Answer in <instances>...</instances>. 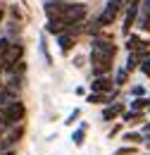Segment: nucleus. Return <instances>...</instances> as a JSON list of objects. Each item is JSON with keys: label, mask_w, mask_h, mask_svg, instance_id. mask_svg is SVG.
I'll return each mask as SVG.
<instances>
[{"label": "nucleus", "mask_w": 150, "mask_h": 155, "mask_svg": "<svg viewBox=\"0 0 150 155\" xmlns=\"http://www.w3.org/2000/svg\"><path fill=\"white\" fill-rule=\"evenodd\" d=\"M79 117H81V110H79V107H74V110L69 112V117L64 119V124H67V127H74L76 122H79Z\"/></svg>", "instance_id": "412c9836"}, {"label": "nucleus", "mask_w": 150, "mask_h": 155, "mask_svg": "<svg viewBox=\"0 0 150 155\" xmlns=\"http://www.w3.org/2000/svg\"><path fill=\"white\" fill-rule=\"evenodd\" d=\"M136 26H138V31H150V15L145 12H138V19H136Z\"/></svg>", "instance_id": "f3484780"}, {"label": "nucleus", "mask_w": 150, "mask_h": 155, "mask_svg": "<svg viewBox=\"0 0 150 155\" xmlns=\"http://www.w3.org/2000/svg\"><path fill=\"white\" fill-rule=\"evenodd\" d=\"M119 12H122V7L119 5H112V2H105V7H103V12L95 17L98 24H100V29H105V26H110L117 17H119Z\"/></svg>", "instance_id": "423d86ee"}, {"label": "nucleus", "mask_w": 150, "mask_h": 155, "mask_svg": "<svg viewBox=\"0 0 150 155\" xmlns=\"http://www.w3.org/2000/svg\"><path fill=\"white\" fill-rule=\"evenodd\" d=\"M114 155H136V146H124V148H117Z\"/></svg>", "instance_id": "4be33fe9"}, {"label": "nucleus", "mask_w": 150, "mask_h": 155, "mask_svg": "<svg viewBox=\"0 0 150 155\" xmlns=\"http://www.w3.org/2000/svg\"><path fill=\"white\" fill-rule=\"evenodd\" d=\"M88 88H91V93H105V96H110L117 86H114L112 77H95L88 81Z\"/></svg>", "instance_id": "39448f33"}, {"label": "nucleus", "mask_w": 150, "mask_h": 155, "mask_svg": "<svg viewBox=\"0 0 150 155\" xmlns=\"http://www.w3.org/2000/svg\"><path fill=\"white\" fill-rule=\"evenodd\" d=\"M138 69H141V72H143V77H148V79H150V58H148V60H143V62H141V67H138Z\"/></svg>", "instance_id": "b1692460"}, {"label": "nucleus", "mask_w": 150, "mask_h": 155, "mask_svg": "<svg viewBox=\"0 0 150 155\" xmlns=\"http://www.w3.org/2000/svg\"><path fill=\"white\" fill-rule=\"evenodd\" d=\"M91 50L100 53V55H107V58H112V60H114V55H117V45H114L110 38H105V36L91 38Z\"/></svg>", "instance_id": "20e7f679"}, {"label": "nucleus", "mask_w": 150, "mask_h": 155, "mask_svg": "<svg viewBox=\"0 0 150 155\" xmlns=\"http://www.w3.org/2000/svg\"><path fill=\"white\" fill-rule=\"evenodd\" d=\"M24 117H26V105L21 100H12L10 105H5L0 110V127L2 129H12V127L24 122Z\"/></svg>", "instance_id": "f257e3e1"}, {"label": "nucleus", "mask_w": 150, "mask_h": 155, "mask_svg": "<svg viewBox=\"0 0 150 155\" xmlns=\"http://www.w3.org/2000/svg\"><path fill=\"white\" fill-rule=\"evenodd\" d=\"M131 96L133 98H145V88L143 86H131Z\"/></svg>", "instance_id": "5701e85b"}, {"label": "nucleus", "mask_w": 150, "mask_h": 155, "mask_svg": "<svg viewBox=\"0 0 150 155\" xmlns=\"http://www.w3.org/2000/svg\"><path fill=\"white\" fill-rule=\"evenodd\" d=\"M129 107L138 110V112H145V110H150V98H131L129 100Z\"/></svg>", "instance_id": "ddd939ff"}, {"label": "nucleus", "mask_w": 150, "mask_h": 155, "mask_svg": "<svg viewBox=\"0 0 150 155\" xmlns=\"http://www.w3.org/2000/svg\"><path fill=\"white\" fill-rule=\"evenodd\" d=\"M122 141H124L126 146H138V143H145V136L141 134V131H124V134H122Z\"/></svg>", "instance_id": "9b49d317"}, {"label": "nucleus", "mask_w": 150, "mask_h": 155, "mask_svg": "<svg viewBox=\"0 0 150 155\" xmlns=\"http://www.w3.org/2000/svg\"><path fill=\"white\" fill-rule=\"evenodd\" d=\"M126 84H129V72H126L124 67H119V69L114 72V86L122 88V86H126Z\"/></svg>", "instance_id": "dca6fc26"}, {"label": "nucleus", "mask_w": 150, "mask_h": 155, "mask_svg": "<svg viewBox=\"0 0 150 155\" xmlns=\"http://www.w3.org/2000/svg\"><path fill=\"white\" fill-rule=\"evenodd\" d=\"M86 131H88V124H86V122H81V124H79V129L72 131V143H74L76 148H81V146L86 143Z\"/></svg>", "instance_id": "9d476101"}, {"label": "nucleus", "mask_w": 150, "mask_h": 155, "mask_svg": "<svg viewBox=\"0 0 150 155\" xmlns=\"http://www.w3.org/2000/svg\"><path fill=\"white\" fill-rule=\"evenodd\" d=\"M86 100H88L91 105H103V107H105V105H112V103H110V96H105V93H88Z\"/></svg>", "instance_id": "4468645a"}, {"label": "nucleus", "mask_w": 150, "mask_h": 155, "mask_svg": "<svg viewBox=\"0 0 150 155\" xmlns=\"http://www.w3.org/2000/svg\"><path fill=\"white\" fill-rule=\"evenodd\" d=\"M126 50L129 53H138V50H143V48H150V41H143L138 34H131V36H126Z\"/></svg>", "instance_id": "1a4fd4ad"}, {"label": "nucleus", "mask_w": 150, "mask_h": 155, "mask_svg": "<svg viewBox=\"0 0 150 155\" xmlns=\"http://www.w3.org/2000/svg\"><path fill=\"white\" fill-rule=\"evenodd\" d=\"M2 131H5V129H2V127H0V138H2Z\"/></svg>", "instance_id": "c756f323"}, {"label": "nucleus", "mask_w": 150, "mask_h": 155, "mask_svg": "<svg viewBox=\"0 0 150 155\" xmlns=\"http://www.w3.org/2000/svg\"><path fill=\"white\" fill-rule=\"evenodd\" d=\"M119 131H122V127H119V124H114L112 129H110V138H112V136H117Z\"/></svg>", "instance_id": "bb28decb"}, {"label": "nucleus", "mask_w": 150, "mask_h": 155, "mask_svg": "<svg viewBox=\"0 0 150 155\" xmlns=\"http://www.w3.org/2000/svg\"><path fill=\"white\" fill-rule=\"evenodd\" d=\"M143 136H150V122H143V129H141Z\"/></svg>", "instance_id": "a878e982"}, {"label": "nucleus", "mask_w": 150, "mask_h": 155, "mask_svg": "<svg viewBox=\"0 0 150 155\" xmlns=\"http://www.w3.org/2000/svg\"><path fill=\"white\" fill-rule=\"evenodd\" d=\"M10 45H12V41H10V38H0V72H2V64H5V55H7Z\"/></svg>", "instance_id": "aec40b11"}, {"label": "nucleus", "mask_w": 150, "mask_h": 155, "mask_svg": "<svg viewBox=\"0 0 150 155\" xmlns=\"http://www.w3.org/2000/svg\"><path fill=\"white\" fill-rule=\"evenodd\" d=\"M145 146H148V148H150V136H145Z\"/></svg>", "instance_id": "cd10ccee"}, {"label": "nucleus", "mask_w": 150, "mask_h": 155, "mask_svg": "<svg viewBox=\"0 0 150 155\" xmlns=\"http://www.w3.org/2000/svg\"><path fill=\"white\" fill-rule=\"evenodd\" d=\"M91 74L95 77H110V72L114 69V60L107 58V55H100V53H95L91 50Z\"/></svg>", "instance_id": "f03ea898"}, {"label": "nucleus", "mask_w": 150, "mask_h": 155, "mask_svg": "<svg viewBox=\"0 0 150 155\" xmlns=\"http://www.w3.org/2000/svg\"><path fill=\"white\" fill-rule=\"evenodd\" d=\"M141 12L150 15V0H141Z\"/></svg>", "instance_id": "393cba45"}, {"label": "nucleus", "mask_w": 150, "mask_h": 155, "mask_svg": "<svg viewBox=\"0 0 150 155\" xmlns=\"http://www.w3.org/2000/svg\"><path fill=\"white\" fill-rule=\"evenodd\" d=\"M55 41H57V48H60L62 55H69L76 48V38L72 34H60V36H55Z\"/></svg>", "instance_id": "6e6552de"}, {"label": "nucleus", "mask_w": 150, "mask_h": 155, "mask_svg": "<svg viewBox=\"0 0 150 155\" xmlns=\"http://www.w3.org/2000/svg\"><path fill=\"white\" fill-rule=\"evenodd\" d=\"M122 119H124L126 124H141V122H145V112H138V110H124Z\"/></svg>", "instance_id": "f8f14e48"}, {"label": "nucleus", "mask_w": 150, "mask_h": 155, "mask_svg": "<svg viewBox=\"0 0 150 155\" xmlns=\"http://www.w3.org/2000/svg\"><path fill=\"white\" fill-rule=\"evenodd\" d=\"M21 55H24V45H21V43H17V41H12V45H10L7 55H5V64H2V72L12 74V72H15V67H17L19 62H21Z\"/></svg>", "instance_id": "7ed1b4c3"}, {"label": "nucleus", "mask_w": 150, "mask_h": 155, "mask_svg": "<svg viewBox=\"0 0 150 155\" xmlns=\"http://www.w3.org/2000/svg\"><path fill=\"white\" fill-rule=\"evenodd\" d=\"M41 55H43V60H45V64L48 67H53V58H50V50H48V43H45V36H41Z\"/></svg>", "instance_id": "6ab92c4d"}, {"label": "nucleus", "mask_w": 150, "mask_h": 155, "mask_svg": "<svg viewBox=\"0 0 150 155\" xmlns=\"http://www.w3.org/2000/svg\"><path fill=\"white\" fill-rule=\"evenodd\" d=\"M124 110H126V105H124L122 100H117V103H112V105H105V107H103L100 119H103V122H112V119H117V117L124 115Z\"/></svg>", "instance_id": "0eeeda50"}, {"label": "nucleus", "mask_w": 150, "mask_h": 155, "mask_svg": "<svg viewBox=\"0 0 150 155\" xmlns=\"http://www.w3.org/2000/svg\"><path fill=\"white\" fill-rule=\"evenodd\" d=\"M138 67H141V62H138V58H136L133 53H129V55H126V64H124V69H126V72L131 74V72H136Z\"/></svg>", "instance_id": "a211bd4d"}, {"label": "nucleus", "mask_w": 150, "mask_h": 155, "mask_svg": "<svg viewBox=\"0 0 150 155\" xmlns=\"http://www.w3.org/2000/svg\"><path fill=\"white\" fill-rule=\"evenodd\" d=\"M2 15H5V12H2V10H0V24H2Z\"/></svg>", "instance_id": "c85d7f7f"}, {"label": "nucleus", "mask_w": 150, "mask_h": 155, "mask_svg": "<svg viewBox=\"0 0 150 155\" xmlns=\"http://www.w3.org/2000/svg\"><path fill=\"white\" fill-rule=\"evenodd\" d=\"M21 136H24V124H17V127H12V131H10V136H7L5 141H7V146L12 148V146L17 143V141L21 138Z\"/></svg>", "instance_id": "2eb2a0df"}]
</instances>
